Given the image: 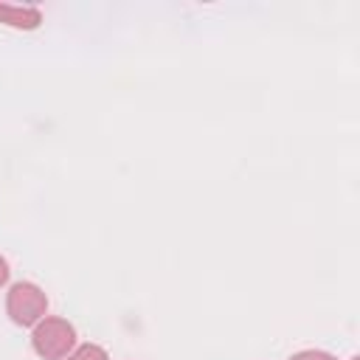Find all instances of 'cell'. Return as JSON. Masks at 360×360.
Masks as SVG:
<instances>
[{
    "mask_svg": "<svg viewBox=\"0 0 360 360\" xmlns=\"http://www.w3.org/2000/svg\"><path fill=\"white\" fill-rule=\"evenodd\" d=\"M11 301H22V309L14 312V321H17V323H31V321L37 318V312L42 309L39 290H34V287H28V284H17Z\"/></svg>",
    "mask_w": 360,
    "mask_h": 360,
    "instance_id": "obj_1",
    "label": "cell"
},
{
    "mask_svg": "<svg viewBox=\"0 0 360 360\" xmlns=\"http://www.w3.org/2000/svg\"><path fill=\"white\" fill-rule=\"evenodd\" d=\"M0 20H6L8 25H25V28H34L39 14L37 11H20V8H8V6H0Z\"/></svg>",
    "mask_w": 360,
    "mask_h": 360,
    "instance_id": "obj_2",
    "label": "cell"
}]
</instances>
